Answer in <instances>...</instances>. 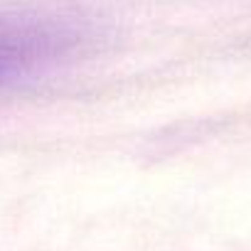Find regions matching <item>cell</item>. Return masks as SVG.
Here are the masks:
<instances>
[{"label":"cell","instance_id":"6da1fadb","mask_svg":"<svg viewBox=\"0 0 251 251\" xmlns=\"http://www.w3.org/2000/svg\"><path fill=\"white\" fill-rule=\"evenodd\" d=\"M103 40L99 20L72 5H0V94L86 59Z\"/></svg>","mask_w":251,"mask_h":251}]
</instances>
